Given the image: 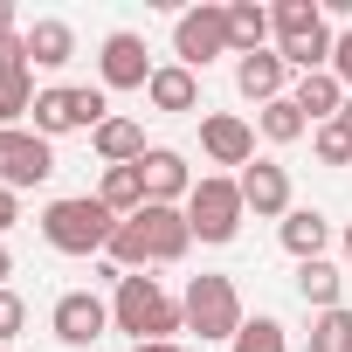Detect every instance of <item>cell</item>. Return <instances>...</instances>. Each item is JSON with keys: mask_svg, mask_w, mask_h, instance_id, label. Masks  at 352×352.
<instances>
[{"mask_svg": "<svg viewBox=\"0 0 352 352\" xmlns=\"http://www.w3.org/2000/svg\"><path fill=\"white\" fill-rule=\"evenodd\" d=\"M111 324L131 338V345H152V338H180L187 331V311L180 297H166L159 276H118V297H111Z\"/></svg>", "mask_w": 352, "mask_h": 352, "instance_id": "obj_1", "label": "cell"}, {"mask_svg": "<svg viewBox=\"0 0 352 352\" xmlns=\"http://www.w3.org/2000/svg\"><path fill=\"white\" fill-rule=\"evenodd\" d=\"M118 235V214L97 201V194H63L42 208V242L56 256H104Z\"/></svg>", "mask_w": 352, "mask_h": 352, "instance_id": "obj_2", "label": "cell"}, {"mask_svg": "<svg viewBox=\"0 0 352 352\" xmlns=\"http://www.w3.org/2000/svg\"><path fill=\"white\" fill-rule=\"evenodd\" d=\"M180 311H187V331L201 345H235V331H242V290H235V276H208V270L187 276Z\"/></svg>", "mask_w": 352, "mask_h": 352, "instance_id": "obj_3", "label": "cell"}, {"mask_svg": "<svg viewBox=\"0 0 352 352\" xmlns=\"http://www.w3.org/2000/svg\"><path fill=\"white\" fill-rule=\"evenodd\" d=\"M187 221H194V242H208V249H221V242H235V235H242L249 208H242L235 173H201L194 194H187Z\"/></svg>", "mask_w": 352, "mask_h": 352, "instance_id": "obj_4", "label": "cell"}, {"mask_svg": "<svg viewBox=\"0 0 352 352\" xmlns=\"http://www.w3.org/2000/svg\"><path fill=\"white\" fill-rule=\"evenodd\" d=\"M111 118V104H104V83L90 90V83H49L42 97H35V118H28V131H42L49 145L63 138V131H97Z\"/></svg>", "mask_w": 352, "mask_h": 352, "instance_id": "obj_5", "label": "cell"}, {"mask_svg": "<svg viewBox=\"0 0 352 352\" xmlns=\"http://www.w3.org/2000/svg\"><path fill=\"white\" fill-rule=\"evenodd\" d=\"M173 56H180V69H208L214 56H235V35H228V8H214V0H201V8H187L180 21H173Z\"/></svg>", "mask_w": 352, "mask_h": 352, "instance_id": "obj_6", "label": "cell"}, {"mask_svg": "<svg viewBox=\"0 0 352 352\" xmlns=\"http://www.w3.org/2000/svg\"><path fill=\"white\" fill-rule=\"evenodd\" d=\"M56 173V145L42 138V131H0V187H14V194H28V187H42Z\"/></svg>", "mask_w": 352, "mask_h": 352, "instance_id": "obj_7", "label": "cell"}, {"mask_svg": "<svg viewBox=\"0 0 352 352\" xmlns=\"http://www.w3.org/2000/svg\"><path fill=\"white\" fill-rule=\"evenodd\" d=\"M152 69H159V63L145 56V35H131V28H111V35H104V49H97L104 90H145Z\"/></svg>", "mask_w": 352, "mask_h": 352, "instance_id": "obj_8", "label": "cell"}, {"mask_svg": "<svg viewBox=\"0 0 352 352\" xmlns=\"http://www.w3.org/2000/svg\"><path fill=\"white\" fill-rule=\"evenodd\" d=\"M49 331L63 338V345H97L104 331H111V304L97 297V290H63L56 297V311H49Z\"/></svg>", "mask_w": 352, "mask_h": 352, "instance_id": "obj_9", "label": "cell"}, {"mask_svg": "<svg viewBox=\"0 0 352 352\" xmlns=\"http://www.w3.org/2000/svg\"><path fill=\"white\" fill-rule=\"evenodd\" d=\"M201 152L214 166H256V124L235 118V111H201Z\"/></svg>", "mask_w": 352, "mask_h": 352, "instance_id": "obj_10", "label": "cell"}, {"mask_svg": "<svg viewBox=\"0 0 352 352\" xmlns=\"http://www.w3.org/2000/svg\"><path fill=\"white\" fill-rule=\"evenodd\" d=\"M235 187H242V208H249L256 221H283V214H290V173H283L276 159L242 166V173H235Z\"/></svg>", "mask_w": 352, "mask_h": 352, "instance_id": "obj_11", "label": "cell"}, {"mask_svg": "<svg viewBox=\"0 0 352 352\" xmlns=\"http://www.w3.org/2000/svg\"><path fill=\"white\" fill-rule=\"evenodd\" d=\"M138 173H145V201H159V208H187V194H194L187 152H173V145H152V152L138 159Z\"/></svg>", "mask_w": 352, "mask_h": 352, "instance_id": "obj_12", "label": "cell"}, {"mask_svg": "<svg viewBox=\"0 0 352 352\" xmlns=\"http://www.w3.org/2000/svg\"><path fill=\"white\" fill-rule=\"evenodd\" d=\"M138 228H145V242H152V270H159V263H187V249H194L187 208H159V201H145Z\"/></svg>", "mask_w": 352, "mask_h": 352, "instance_id": "obj_13", "label": "cell"}, {"mask_svg": "<svg viewBox=\"0 0 352 352\" xmlns=\"http://www.w3.org/2000/svg\"><path fill=\"white\" fill-rule=\"evenodd\" d=\"M283 83H290V63H283L276 49H256V56H242V63H235V90H242L256 111H263V104H276V97H290Z\"/></svg>", "mask_w": 352, "mask_h": 352, "instance_id": "obj_14", "label": "cell"}, {"mask_svg": "<svg viewBox=\"0 0 352 352\" xmlns=\"http://www.w3.org/2000/svg\"><path fill=\"white\" fill-rule=\"evenodd\" d=\"M145 104L166 111V118H187V111H201V76L180 69V63H159L152 83H145Z\"/></svg>", "mask_w": 352, "mask_h": 352, "instance_id": "obj_15", "label": "cell"}, {"mask_svg": "<svg viewBox=\"0 0 352 352\" xmlns=\"http://www.w3.org/2000/svg\"><path fill=\"white\" fill-rule=\"evenodd\" d=\"M90 145H97V159H104V166H138V159L152 152L138 118H104V124L90 131Z\"/></svg>", "mask_w": 352, "mask_h": 352, "instance_id": "obj_16", "label": "cell"}, {"mask_svg": "<svg viewBox=\"0 0 352 352\" xmlns=\"http://www.w3.org/2000/svg\"><path fill=\"white\" fill-rule=\"evenodd\" d=\"M276 235H283V249H290L297 263H318V256L331 249V221H324L318 208H290V214L276 221Z\"/></svg>", "mask_w": 352, "mask_h": 352, "instance_id": "obj_17", "label": "cell"}, {"mask_svg": "<svg viewBox=\"0 0 352 352\" xmlns=\"http://www.w3.org/2000/svg\"><path fill=\"white\" fill-rule=\"evenodd\" d=\"M28 35V69H63V63H76V28L69 21H35V28H21Z\"/></svg>", "mask_w": 352, "mask_h": 352, "instance_id": "obj_18", "label": "cell"}, {"mask_svg": "<svg viewBox=\"0 0 352 352\" xmlns=\"http://www.w3.org/2000/svg\"><path fill=\"white\" fill-rule=\"evenodd\" d=\"M290 104L311 118V124H331L338 111H345V83L331 76V69H318V76H297V90H290Z\"/></svg>", "mask_w": 352, "mask_h": 352, "instance_id": "obj_19", "label": "cell"}, {"mask_svg": "<svg viewBox=\"0 0 352 352\" xmlns=\"http://www.w3.org/2000/svg\"><path fill=\"white\" fill-rule=\"evenodd\" d=\"M97 201H104L118 221L145 214V173H138V166H104V180H97Z\"/></svg>", "mask_w": 352, "mask_h": 352, "instance_id": "obj_20", "label": "cell"}, {"mask_svg": "<svg viewBox=\"0 0 352 352\" xmlns=\"http://www.w3.org/2000/svg\"><path fill=\"white\" fill-rule=\"evenodd\" d=\"M297 297H304L311 311H338V297H345V270H338L331 256L297 263Z\"/></svg>", "mask_w": 352, "mask_h": 352, "instance_id": "obj_21", "label": "cell"}, {"mask_svg": "<svg viewBox=\"0 0 352 352\" xmlns=\"http://www.w3.org/2000/svg\"><path fill=\"white\" fill-rule=\"evenodd\" d=\"M228 35H235V56H256V49H270V8H256V0H235L228 8Z\"/></svg>", "mask_w": 352, "mask_h": 352, "instance_id": "obj_22", "label": "cell"}, {"mask_svg": "<svg viewBox=\"0 0 352 352\" xmlns=\"http://www.w3.org/2000/svg\"><path fill=\"white\" fill-rule=\"evenodd\" d=\"M256 131H263L270 145H297V138L311 131V118H304L290 97H276V104H263V111H256Z\"/></svg>", "mask_w": 352, "mask_h": 352, "instance_id": "obj_23", "label": "cell"}, {"mask_svg": "<svg viewBox=\"0 0 352 352\" xmlns=\"http://www.w3.org/2000/svg\"><path fill=\"white\" fill-rule=\"evenodd\" d=\"M304 352H352V311H311V331H304Z\"/></svg>", "mask_w": 352, "mask_h": 352, "instance_id": "obj_24", "label": "cell"}, {"mask_svg": "<svg viewBox=\"0 0 352 352\" xmlns=\"http://www.w3.org/2000/svg\"><path fill=\"white\" fill-rule=\"evenodd\" d=\"M270 28H276V49H283V42L324 28V8H318V0H276V8H270Z\"/></svg>", "mask_w": 352, "mask_h": 352, "instance_id": "obj_25", "label": "cell"}, {"mask_svg": "<svg viewBox=\"0 0 352 352\" xmlns=\"http://www.w3.org/2000/svg\"><path fill=\"white\" fill-rule=\"evenodd\" d=\"M35 76L21 69V76H0V131H21V118H35Z\"/></svg>", "mask_w": 352, "mask_h": 352, "instance_id": "obj_26", "label": "cell"}, {"mask_svg": "<svg viewBox=\"0 0 352 352\" xmlns=\"http://www.w3.org/2000/svg\"><path fill=\"white\" fill-rule=\"evenodd\" d=\"M228 352H290V331H283V318H242Z\"/></svg>", "mask_w": 352, "mask_h": 352, "instance_id": "obj_27", "label": "cell"}, {"mask_svg": "<svg viewBox=\"0 0 352 352\" xmlns=\"http://www.w3.org/2000/svg\"><path fill=\"white\" fill-rule=\"evenodd\" d=\"M311 152H318V166H352V124L345 118L311 124Z\"/></svg>", "mask_w": 352, "mask_h": 352, "instance_id": "obj_28", "label": "cell"}, {"mask_svg": "<svg viewBox=\"0 0 352 352\" xmlns=\"http://www.w3.org/2000/svg\"><path fill=\"white\" fill-rule=\"evenodd\" d=\"M21 324H28V304H21L14 290H0V345H14V338H21Z\"/></svg>", "mask_w": 352, "mask_h": 352, "instance_id": "obj_29", "label": "cell"}, {"mask_svg": "<svg viewBox=\"0 0 352 352\" xmlns=\"http://www.w3.org/2000/svg\"><path fill=\"white\" fill-rule=\"evenodd\" d=\"M331 76L345 83V97H352V28H338V49H331Z\"/></svg>", "mask_w": 352, "mask_h": 352, "instance_id": "obj_30", "label": "cell"}, {"mask_svg": "<svg viewBox=\"0 0 352 352\" xmlns=\"http://www.w3.org/2000/svg\"><path fill=\"white\" fill-rule=\"evenodd\" d=\"M14 221H21V194H14V187H0V235H8Z\"/></svg>", "mask_w": 352, "mask_h": 352, "instance_id": "obj_31", "label": "cell"}, {"mask_svg": "<svg viewBox=\"0 0 352 352\" xmlns=\"http://www.w3.org/2000/svg\"><path fill=\"white\" fill-rule=\"evenodd\" d=\"M131 352H187L180 338H152V345H131Z\"/></svg>", "mask_w": 352, "mask_h": 352, "instance_id": "obj_32", "label": "cell"}, {"mask_svg": "<svg viewBox=\"0 0 352 352\" xmlns=\"http://www.w3.org/2000/svg\"><path fill=\"white\" fill-rule=\"evenodd\" d=\"M8 276H14V256H8V242H0V290H8Z\"/></svg>", "mask_w": 352, "mask_h": 352, "instance_id": "obj_33", "label": "cell"}, {"mask_svg": "<svg viewBox=\"0 0 352 352\" xmlns=\"http://www.w3.org/2000/svg\"><path fill=\"white\" fill-rule=\"evenodd\" d=\"M0 35H14V8H8V0H0Z\"/></svg>", "mask_w": 352, "mask_h": 352, "instance_id": "obj_34", "label": "cell"}, {"mask_svg": "<svg viewBox=\"0 0 352 352\" xmlns=\"http://www.w3.org/2000/svg\"><path fill=\"white\" fill-rule=\"evenodd\" d=\"M345 276H352V221H345Z\"/></svg>", "mask_w": 352, "mask_h": 352, "instance_id": "obj_35", "label": "cell"}, {"mask_svg": "<svg viewBox=\"0 0 352 352\" xmlns=\"http://www.w3.org/2000/svg\"><path fill=\"white\" fill-rule=\"evenodd\" d=\"M338 118H345V124H352V97H345V111H338Z\"/></svg>", "mask_w": 352, "mask_h": 352, "instance_id": "obj_36", "label": "cell"}, {"mask_svg": "<svg viewBox=\"0 0 352 352\" xmlns=\"http://www.w3.org/2000/svg\"><path fill=\"white\" fill-rule=\"evenodd\" d=\"M0 352H8V345H0Z\"/></svg>", "mask_w": 352, "mask_h": 352, "instance_id": "obj_37", "label": "cell"}]
</instances>
